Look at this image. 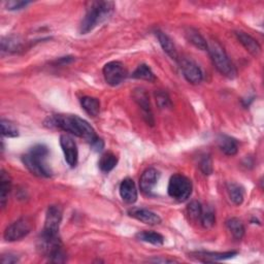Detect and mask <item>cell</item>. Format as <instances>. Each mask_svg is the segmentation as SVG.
Wrapping results in <instances>:
<instances>
[{"mask_svg":"<svg viewBox=\"0 0 264 264\" xmlns=\"http://www.w3.org/2000/svg\"><path fill=\"white\" fill-rule=\"evenodd\" d=\"M46 125L49 127L59 128L63 131L69 132L75 136L82 137L92 144L98 136L95 130L86 120L72 115H55L47 119Z\"/></svg>","mask_w":264,"mask_h":264,"instance_id":"1","label":"cell"},{"mask_svg":"<svg viewBox=\"0 0 264 264\" xmlns=\"http://www.w3.org/2000/svg\"><path fill=\"white\" fill-rule=\"evenodd\" d=\"M115 4L112 2H93L87 8L86 15L79 25V33L87 34L107 21L114 13Z\"/></svg>","mask_w":264,"mask_h":264,"instance_id":"2","label":"cell"},{"mask_svg":"<svg viewBox=\"0 0 264 264\" xmlns=\"http://www.w3.org/2000/svg\"><path fill=\"white\" fill-rule=\"evenodd\" d=\"M49 149L43 144L33 146L26 154L22 156V162L27 169L36 177L50 178L52 169L47 163Z\"/></svg>","mask_w":264,"mask_h":264,"instance_id":"3","label":"cell"},{"mask_svg":"<svg viewBox=\"0 0 264 264\" xmlns=\"http://www.w3.org/2000/svg\"><path fill=\"white\" fill-rule=\"evenodd\" d=\"M208 51L217 70L228 78L236 76V69L229 60L224 48L216 40L208 43Z\"/></svg>","mask_w":264,"mask_h":264,"instance_id":"4","label":"cell"},{"mask_svg":"<svg viewBox=\"0 0 264 264\" xmlns=\"http://www.w3.org/2000/svg\"><path fill=\"white\" fill-rule=\"evenodd\" d=\"M193 185L190 179L183 174H173L169 180L167 192L168 195L179 202L186 201L192 194Z\"/></svg>","mask_w":264,"mask_h":264,"instance_id":"5","label":"cell"},{"mask_svg":"<svg viewBox=\"0 0 264 264\" xmlns=\"http://www.w3.org/2000/svg\"><path fill=\"white\" fill-rule=\"evenodd\" d=\"M62 221V210L58 206H51L47 210L45 226L42 236L58 237L60 224Z\"/></svg>","mask_w":264,"mask_h":264,"instance_id":"6","label":"cell"},{"mask_svg":"<svg viewBox=\"0 0 264 264\" xmlns=\"http://www.w3.org/2000/svg\"><path fill=\"white\" fill-rule=\"evenodd\" d=\"M32 227V222L28 218H21L6 229L4 237L8 241L20 240L31 232Z\"/></svg>","mask_w":264,"mask_h":264,"instance_id":"7","label":"cell"},{"mask_svg":"<svg viewBox=\"0 0 264 264\" xmlns=\"http://www.w3.org/2000/svg\"><path fill=\"white\" fill-rule=\"evenodd\" d=\"M104 76L106 82L113 87H116L123 83L127 76V70L122 62L112 61L105 65Z\"/></svg>","mask_w":264,"mask_h":264,"instance_id":"8","label":"cell"},{"mask_svg":"<svg viewBox=\"0 0 264 264\" xmlns=\"http://www.w3.org/2000/svg\"><path fill=\"white\" fill-rule=\"evenodd\" d=\"M180 63L182 72L185 76V78L192 85H198L204 79V73L200 69V67L192 60L190 59H179L178 61Z\"/></svg>","mask_w":264,"mask_h":264,"instance_id":"9","label":"cell"},{"mask_svg":"<svg viewBox=\"0 0 264 264\" xmlns=\"http://www.w3.org/2000/svg\"><path fill=\"white\" fill-rule=\"evenodd\" d=\"M60 146L62 148L66 163L70 167H75L78 160V151L73 138L70 135L62 134L60 136Z\"/></svg>","mask_w":264,"mask_h":264,"instance_id":"10","label":"cell"},{"mask_svg":"<svg viewBox=\"0 0 264 264\" xmlns=\"http://www.w3.org/2000/svg\"><path fill=\"white\" fill-rule=\"evenodd\" d=\"M132 96H133L134 101L140 108V110L143 112V117L146 120V122L148 124H150L151 126H153L154 125V117H153V113H152V109H151V105H150V98H149V95L146 92V90L141 89V88H136V89L133 90Z\"/></svg>","mask_w":264,"mask_h":264,"instance_id":"11","label":"cell"},{"mask_svg":"<svg viewBox=\"0 0 264 264\" xmlns=\"http://www.w3.org/2000/svg\"><path fill=\"white\" fill-rule=\"evenodd\" d=\"M160 178V173L156 168H147L139 179V187L141 192L145 194H150L154 187L157 185Z\"/></svg>","mask_w":264,"mask_h":264,"instance_id":"12","label":"cell"},{"mask_svg":"<svg viewBox=\"0 0 264 264\" xmlns=\"http://www.w3.org/2000/svg\"><path fill=\"white\" fill-rule=\"evenodd\" d=\"M128 214L130 217L145 223L148 225H158L161 223V218L156 213L146 210V209H137L133 208L128 211Z\"/></svg>","mask_w":264,"mask_h":264,"instance_id":"13","label":"cell"},{"mask_svg":"<svg viewBox=\"0 0 264 264\" xmlns=\"http://www.w3.org/2000/svg\"><path fill=\"white\" fill-rule=\"evenodd\" d=\"M120 195L123 201L132 205L137 200V189L132 179H125L122 181L120 188Z\"/></svg>","mask_w":264,"mask_h":264,"instance_id":"14","label":"cell"},{"mask_svg":"<svg viewBox=\"0 0 264 264\" xmlns=\"http://www.w3.org/2000/svg\"><path fill=\"white\" fill-rule=\"evenodd\" d=\"M235 35L239 43L243 46V48L253 56L257 57L261 53V46L259 43L250 34L242 32V31H237L235 32Z\"/></svg>","mask_w":264,"mask_h":264,"instance_id":"15","label":"cell"},{"mask_svg":"<svg viewBox=\"0 0 264 264\" xmlns=\"http://www.w3.org/2000/svg\"><path fill=\"white\" fill-rule=\"evenodd\" d=\"M12 189V179L6 170H2L0 173V205L5 209L9 199V195Z\"/></svg>","mask_w":264,"mask_h":264,"instance_id":"16","label":"cell"},{"mask_svg":"<svg viewBox=\"0 0 264 264\" xmlns=\"http://www.w3.org/2000/svg\"><path fill=\"white\" fill-rule=\"evenodd\" d=\"M156 36L159 40V44L161 46V48L163 49V51L174 61H179V55L177 52V49H175L174 44L172 43V40L169 38L168 35H166L164 32L162 31H156Z\"/></svg>","mask_w":264,"mask_h":264,"instance_id":"17","label":"cell"},{"mask_svg":"<svg viewBox=\"0 0 264 264\" xmlns=\"http://www.w3.org/2000/svg\"><path fill=\"white\" fill-rule=\"evenodd\" d=\"M218 146L220 150L227 156H234L238 151L237 141L228 135H220L218 138Z\"/></svg>","mask_w":264,"mask_h":264,"instance_id":"18","label":"cell"},{"mask_svg":"<svg viewBox=\"0 0 264 264\" xmlns=\"http://www.w3.org/2000/svg\"><path fill=\"white\" fill-rule=\"evenodd\" d=\"M237 255V252H225V253H214V252H198L196 258L202 262H214L233 258Z\"/></svg>","mask_w":264,"mask_h":264,"instance_id":"19","label":"cell"},{"mask_svg":"<svg viewBox=\"0 0 264 264\" xmlns=\"http://www.w3.org/2000/svg\"><path fill=\"white\" fill-rule=\"evenodd\" d=\"M80 106L84 111L91 117H96L100 112V103L97 98L84 96L80 98Z\"/></svg>","mask_w":264,"mask_h":264,"instance_id":"20","label":"cell"},{"mask_svg":"<svg viewBox=\"0 0 264 264\" xmlns=\"http://www.w3.org/2000/svg\"><path fill=\"white\" fill-rule=\"evenodd\" d=\"M118 164V157L112 153V152H107L105 153L98 162V166L100 170L105 173H109L112 171Z\"/></svg>","mask_w":264,"mask_h":264,"instance_id":"21","label":"cell"},{"mask_svg":"<svg viewBox=\"0 0 264 264\" xmlns=\"http://www.w3.org/2000/svg\"><path fill=\"white\" fill-rule=\"evenodd\" d=\"M186 38L197 49L201 51H208V42L196 29L189 28L186 31Z\"/></svg>","mask_w":264,"mask_h":264,"instance_id":"22","label":"cell"},{"mask_svg":"<svg viewBox=\"0 0 264 264\" xmlns=\"http://www.w3.org/2000/svg\"><path fill=\"white\" fill-rule=\"evenodd\" d=\"M228 231L231 233L233 238L239 240L245 235V226L243 223L237 218H231L226 222Z\"/></svg>","mask_w":264,"mask_h":264,"instance_id":"23","label":"cell"},{"mask_svg":"<svg viewBox=\"0 0 264 264\" xmlns=\"http://www.w3.org/2000/svg\"><path fill=\"white\" fill-rule=\"evenodd\" d=\"M136 238L141 241L152 243L154 246H162L164 243L163 235L154 231H140L136 234Z\"/></svg>","mask_w":264,"mask_h":264,"instance_id":"24","label":"cell"},{"mask_svg":"<svg viewBox=\"0 0 264 264\" xmlns=\"http://www.w3.org/2000/svg\"><path fill=\"white\" fill-rule=\"evenodd\" d=\"M227 191H228L230 200L235 206H240L243 202L245 192H243V189L239 185L230 183L227 185Z\"/></svg>","mask_w":264,"mask_h":264,"instance_id":"25","label":"cell"},{"mask_svg":"<svg viewBox=\"0 0 264 264\" xmlns=\"http://www.w3.org/2000/svg\"><path fill=\"white\" fill-rule=\"evenodd\" d=\"M132 77L137 79H145L148 82H155L156 79L154 72L152 71L151 67L148 66L147 64L138 65V67L132 73Z\"/></svg>","mask_w":264,"mask_h":264,"instance_id":"26","label":"cell"},{"mask_svg":"<svg viewBox=\"0 0 264 264\" xmlns=\"http://www.w3.org/2000/svg\"><path fill=\"white\" fill-rule=\"evenodd\" d=\"M22 49V42L17 37H6L2 42V50L7 53H16Z\"/></svg>","mask_w":264,"mask_h":264,"instance_id":"27","label":"cell"},{"mask_svg":"<svg viewBox=\"0 0 264 264\" xmlns=\"http://www.w3.org/2000/svg\"><path fill=\"white\" fill-rule=\"evenodd\" d=\"M199 221H200V224L202 225V227L212 228L216 223V216H215L214 211L210 208H208L206 210L202 209V213H201Z\"/></svg>","mask_w":264,"mask_h":264,"instance_id":"28","label":"cell"},{"mask_svg":"<svg viewBox=\"0 0 264 264\" xmlns=\"http://www.w3.org/2000/svg\"><path fill=\"white\" fill-rule=\"evenodd\" d=\"M2 131L6 137H17L19 136V130L17 126L9 120H2Z\"/></svg>","mask_w":264,"mask_h":264,"instance_id":"29","label":"cell"},{"mask_svg":"<svg viewBox=\"0 0 264 264\" xmlns=\"http://www.w3.org/2000/svg\"><path fill=\"white\" fill-rule=\"evenodd\" d=\"M187 212H188V215H189L191 220L199 221L201 213H202V207H201V205L198 201L194 200V201H191L188 205Z\"/></svg>","mask_w":264,"mask_h":264,"instance_id":"30","label":"cell"},{"mask_svg":"<svg viewBox=\"0 0 264 264\" xmlns=\"http://www.w3.org/2000/svg\"><path fill=\"white\" fill-rule=\"evenodd\" d=\"M155 98H156V103L158 105V107L160 109H170L172 107V104H171V100L168 96V94L164 91H156L155 92Z\"/></svg>","mask_w":264,"mask_h":264,"instance_id":"31","label":"cell"},{"mask_svg":"<svg viewBox=\"0 0 264 264\" xmlns=\"http://www.w3.org/2000/svg\"><path fill=\"white\" fill-rule=\"evenodd\" d=\"M30 4V2H23V0H12V2H8L6 4V7L9 11H19L26 8Z\"/></svg>","mask_w":264,"mask_h":264,"instance_id":"32","label":"cell"},{"mask_svg":"<svg viewBox=\"0 0 264 264\" xmlns=\"http://www.w3.org/2000/svg\"><path fill=\"white\" fill-rule=\"evenodd\" d=\"M200 169L207 175L213 172V162L210 156H205L202 158V160L200 161Z\"/></svg>","mask_w":264,"mask_h":264,"instance_id":"33","label":"cell"},{"mask_svg":"<svg viewBox=\"0 0 264 264\" xmlns=\"http://www.w3.org/2000/svg\"><path fill=\"white\" fill-rule=\"evenodd\" d=\"M18 261H19V258L13 254H4L2 257V262L4 264H13V263H17Z\"/></svg>","mask_w":264,"mask_h":264,"instance_id":"34","label":"cell"},{"mask_svg":"<svg viewBox=\"0 0 264 264\" xmlns=\"http://www.w3.org/2000/svg\"><path fill=\"white\" fill-rule=\"evenodd\" d=\"M91 145V147L96 151V152H99V151H101L104 148H105V143H104V140L101 139V138H97V139H95L92 144H90Z\"/></svg>","mask_w":264,"mask_h":264,"instance_id":"35","label":"cell"},{"mask_svg":"<svg viewBox=\"0 0 264 264\" xmlns=\"http://www.w3.org/2000/svg\"><path fill=\"white\" fill-rule=\"evenodd\" d=\"M151 261H153V262H175V260H173V259H154Z\"/></svg>","mask_w":264,"mask_h":264,"instance_id":"36","label":"cell"}]
</instances>
